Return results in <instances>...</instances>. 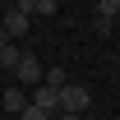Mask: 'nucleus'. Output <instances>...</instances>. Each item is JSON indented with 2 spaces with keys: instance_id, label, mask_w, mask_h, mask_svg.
Listing matches in <instances>:
<instances>
[{
  "instance_id": "4",
  "label": "nucleus",
  "mask_w": 120,
  "mask_h": 120,
  "mask_svg": "<svg viewBox=\"0 0 120 120\" xmlns=\"http://www.w3.org/2000/svg\"><path fill=\"white\" fill-rule=\"evenodd\" d=\"M32 106H37V111H46V116H56V111H60V92L46 88V83H37V88H32Z\"/></svg>"
},
{
  "instance_id": "10",
  "label": "nucleus",
  "mask_w": 120,
  "mask_h": 120,
  "mask_svg": "<svg viewBox=\"0 0 120 120\" xmlns=\"http://www.w3.org/2000/svg\"><path fill=\"white\" fill-rule=\"evenodd\" d=\"M51 120H83V116H69V111H56Z\"/></svg>"
},
{
  "instance_id": "5",
  "label": "nucleus",
  "mask_w": 120,
  "mask_h": 120,
  "mask_svg": "<svg viewBox=\"0 0 120 120\" xmlns=\"http://www.w3.org/2000/svg\"><path fill=\"white\" fill-rule=\"evenodd\" d=\"M19 60H23V51H19L14 42H9V46H0V74H5V69H19Z\"/></svg>"
},
{
  "instance_id": "7",
  "label": "nucleus",
  "mask_w": 120,
  "mask_h": 120,
  "mask_svg": "<svg viewBox=\"0 0 120 120\" xmlns=\"http://www.w3.org/2000/svg\"><path fill=\"white\" fill-rule=\"evenodd\" d=\"M28 14H56V0H23Z\"/></svg>"
},
{
  "instance_id": "9",
  "label": "nucleus",
  "mask_w": 120,
  "mask_h": 120,
  "mask_svg": "<svg viewBox=\"0 0 120 120\" xmlns=\"http://www.w3.org/2000/svg\"><path fill=\"white\" fill-rule=\"evenodd\" d=\"M23 120H51V116H46V111H37V106L28 102V106H23Z\"/></svg>"
},
{
  "instance_id": "11",
  "label": "nucleus",
  "mask_w": 120,
  "mask_h": 120,
  "mask_svg": "<svg viewBox=\"0 0 120 120\" xmlns=\"http://www.w3.org/2000/svg\"><path fill=\"white\" fill-rule=\"evenodd\" d=\"M0 79H5V74H0Z\"/></svg>"
},
{
  "instance_id": "2",
  "label": "nucleus",
  "mask_w": 120,
  "mask_h": 120,
  "mask_svg": "<svg viewBox=\"0 0 120 120\" xmlns=\"http://www.w3.org/2000/svg\"><path fill=\"white\" fill-rule=\"evenodd\" d=\"M14 74H19V83H28V88H37V83L46 79V69H42V60L32 56V51H23V60H19V69H14Z\"/></svg>"
},
{
  "instance_id": "1",
  "label": "nucleus",
  "mask_w": 120,
  "mask_h": 120,
  "mask_svg": "<svg viewBox=\"0 0 120 120\" xmlns=\"http://www.w3.org/2000/svg\"><path fill=\"white\" fill-rule=\"evenodd\" d=\"M83 106H88V88H79V83H65V88H60V111L83 116Z\"/></svg>"
},
{
  "instance_id": "6",
  "label": "nucleus",
  "mask_w": 120,
  "mask_h": 120,
  "mask_svg": "<svg viewBox=\"0 0 120 120\" xmlns=\"http://www.w3.org/2000/svg\"><path fill=\"white\" fill-rule=\"evenodd\" d=\"M0 102H5V111H23V106H28V102H23V88H5Z\"/></svg>"
},
{
  "instance_id": "3",
  "label": "nucleus",
  "mask_w": 120,
  "mask_h": 120,
  "mask_svg": "<svg viewBox=\"0 0 120 120\" xmlns=\"http://www.w3.org/2000/svg\"><path fill=\"white\" fill-rule=\"evenodd\" d=\"M28 23H32V14L23 9V5L5 9V37H9V42H14V37H23V32H28Z\"/></svg>"
},
{
  "instance_id": "8",
  "label": "nucleus",
  "mask_w": 120,
  "mask_h": 120,
  "mask_svg": "<svg viewBox=\"0 0 120 120\" xmlns=\"http://www.w3.org/2000/svg\"><path fill=\"white\" fill-rule=\"evenodd\" d=\"M116 14H120V0H102V5H97V19H111V23H116Z\"/></svg>"
}]
</instances>
